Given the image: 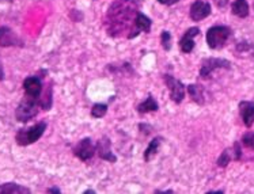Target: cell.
<instances>
[{
    "label": "cell",
    "mask_w": 254,
    "mask_h": 194,
    "mask_svg": "<svg viewBox=\"0 0 254 194\" xmlns=\"http://www.w3.org/2000/svg\"><path fill=\"white\" fill-rule=\"evenodd\" d=\"M47 128H48V124L45 121H41V122H37L33 126H30V128L19 129L16 136H15V141H16L18 146L22 147L34 144L37 140L41 139L42 134L47 131Z\"/></svg>",
    "instance_id": "6da1fadb"
},
{
    "label": "cell",
    "mask_w": 254,
    "mask_h": 194,
    "mask_svg": "<svg viewBox=\"0 0 254 194\" xmlns=\"http://www.w3.org/2000/svg\"><path fill=\"white\" fill-rule=\"evenodd\" d=\"M231 37V29L228 26H213V28L208 29L206 31V44L211 49H222L228 38Z\"/></svg>",
    "instance_id": "7a4b0ae2"
},
{
    "label": "cell",
    "mask_w": 254,
    "mask_h": 194,
    "mask_svg": "<svg viewBox=\"0 0 254 194\" xmlns=\"http://www.w3.org/2000/svg\"><path fill=\"white\" fill-rule=\"evenodd\" d=\"M38 109H40V102L25 95L15 110V117L19 122H28L38 114Z\"/></svg>",
    "instance_id": "3957f363"
},
{
    "label": "cell",
    "mask_w": 254,
    "mask_h": 194,
    "mask_svg": "<svg viewBox=\"0 0 254 194\" xmlns=\"http://www.w3.org/2000/svg\"><path fill=\"white\" fill-rule=\"evenodd\" d=\"M230 70L231 68V62L224 59H216V57H209V59H204L201 61V68H200V76L203 79H208L212 75L213 71L216 70Z\"/></svg>",
    "instance_id": "277c9868"
},
{
    "label": "cell",
    "mask_w": 254,
    "mask_h": 194,
    "mask_svg": "<svg viewBox=\"0 0 254 194\" xmlns=\"http://www.w3.org/2000/svg\"><path fill=\"white\" fill-rule=\"evenodd\" d=\"M163 79H165V83L169 89V92H170V99L174 104H181L185 98V86H184V83L178 79L172 76V75H167V74L163 76Z\"/></svg>",
    "instance_id": "5b68a950"
},
{
    "label": "cell",
    "mask_w": 254,
    "mask_h": 194,
    "mask_svg": "<svg viewBox=\"0 0 254 194\" xmlns=\"http://www.w3.org/2000/svg\"><path fill=\"white\" fill-rule=\"evenodd\" d=\"M72 152L76 158L82 160V162H89L94 158V155L96 152V146L93 143V140L90 137L80 140L74 148H72Z\"/></svg>",
    "instance_id": "8992f818"
},
{
    "label": "cell",
    "mask_w": 254,
    "mask_h": 194,
    "mask_svg": "<svg viewBox=\"0 0 254 194\" xmlns=\"http://www.w3.org/2000/svg\"><path fill=\"white\" fill-rule=\"evenodd\" d=\"M23 90L25 95L32 99L41 102L42 94V80L40 76H29L23 80ZM41 107V106H40Z\"/></svg>",
    "instance_id": "52a82bcc"
},
{
    "label": "cell",
    "mask_w": 254,
    "mask_h": 194,
    "mask_svg": "<svg viewBox=\"0 0 254 194\" xmlns=\"http://www.w3.org/2000/svg\"><path fill=\"white\" fill-rule=\"evenodd\" d=\"M212 13V7L206 0H194L190 6L189 16L194 22H200L208 18Z\"/></svg>",
    "instance_id": "ba28073f"
},
{
    "label": "cell",
    "mask_w": 254,
    "mask_h": 194,
    "mask_svg": "<svg viewBox=\"0 0 254 194\" xmlns=\"http://www.w3.org/2000/svg\"><path fill=\"white\" fill-rule=\"evenodd\" d=\"M0 46H23V41L18 37L13 29L7 28V26H1L0 28Z\"/></svg>",
    "instance_id": "9c48e42d"
},
{
    "label": "cell",
    "mask_w": 254,
    "mask_h": 194,
    "mask_svg": "<svg viewBox=\"0 0 254 194\" xmlns=\"http://www.w3.org/2000/svg\"><path fill=\"white\" fill-rule=\"evenodd\" d=\"M151 25L152 21L145 16L143 13H139L135 16V22H133V29L131 30L132 34H129V38H133L138 34H140V31H144V33H150L151 31Z\"/></svg>",
    "instance_id": "30bf717a"
},
{
    "label": "cell",
    "mask_w": 254,
    "mask_h": 194,
    "mask_svg": "<svg viewBox=\"0 0 254 194\" xmlns=\"http://www.w3.org/2000/svg\"><path fill=\"white\" fill-rule=\"evenodd\" d=\"M200 33L199 28H190L186 30L182 38L179 40V49L182 53H190L194 49V37H197Z\"/></svg>",
    "instance_id": "8fae6325"
},
{
    "label": "cell",
    "mask_w": 254,
    "mask_h": 194,
    "mask_svg": "<svg viewBox=\"0 0 254 194\" xmlns=\"http://www.w3.org/2000/svg\"><path fill=\"white\" fill-rule=\"evenodd\" d=\"M110 139L109 137H102L96 143V152H98V156L102 160H106V162H110V163H114L117 160L116 155H113L111 149H110Z\"/></svg>",
    "instance_id": "7c38bea8"
},
{
    "label": "cell",
    "mask_w": 254,
    "mask_h": 194,
    "mask_svg": "<svg viewBox=\"0 0 254 194\" xmlns=\"http://www.w3.org/2000/svg\"><path fill=\"white\" fill-rule=\"evenodd\" d=\"M239 113L245 126L252 128L254 125V102L242 101L239 104Z\"/></svg>",
    "instance_id": "4fadbf2b"
},
{
    "label": "cell",
    "mask_w": 254,
    "mask_h": 194,
    "mask_svg": "<svg viewBox=\"0 0 254 194\" xmlns=\"http://www.w3.org/2000/svg\"><path fill=\"white\" fill-rule=\"evenodd\" d=\"M188 92H189L193 102H196L197 104H206V90L203 89V86H200V84H189L188 86Z\"/></svg>",
    "instance_id": "5bb4252c"
},
{
    "label": "cell",
    "mask_w": 254,
    "mask_h": 194,
    "mask_svg": "<svg viewBox=\"0 0 254 194\" xmlns=\"http://www.w3.org/2000/svg\"><path fill=\"white\" fill-rule=\"evenodd\" d=\"M26 193H32V190L29 187L22 186V185H18V183H3L0 185V194H26Z\"/></svg>",
    "instance_id": "9a60e30c"
},
{
    "label": "cell",
    "mask_w": 254,
    "mask_h": 194,
    "mask_svg": "<svg viewBox=\"0 0 254 194\" xmlns=\"http://www.w3.org/2000/svg\"><path fill=\"white\" fill-rule=\"evenodd\" d=\"M159 109V104L158 102L155 101V98L152 97V95H148V98L143 101L142 104H138V107H136V110L140 114H145V113H151V111H158Z\"/></svg>",
    "instance_id": "2e32d148"
},
{
    "label": "cell",
    "mask_w": 254,
    "mask_h": 194,
    "mask_svg": "<svg viewBox=\"0 0 254 194\" xmlns=\"http://www.w3.org/2000/svg\"><path fill=\"white\" fill-rule=\"evenodd\" d=\"M231 11L234 15L239 18H246L249 15V4L246 0H235L231 4Z\"/></svg>",
    "instance_id": "e0dca14e"
},
{
    "label": "cell",
    "mask_w": 254,
    "mask_h": 194,
    "mask_svg": "<svg viewBox=\"0 0 254 194\" xmlns=\"http://www.w3.org/2000/svg\"><path fill=\"white\" fill-rule=\"evenodd\" d=\"M160 143H162V139H160V137H155V139L152 140L151 143L148 144V147H147V149H145L144 152L145 162H150V160L157 155V152L159 151V147H160Z\"/></svg>",
    "instance_id": "ac0fdd59"
},
{
    "label": "cell",
    "mask_w": 254,
    "mask_h": 194,
    "mask_svg": "<svg viewBox=\"0 0 254 194\" xmlns=\"http://www.w3.org/2000/svg\"><path fill=\"white\" fill-rule=\"evenodd\" d=\"M108 113V106L103 104H95L91 107V116L94 118H102Z\"/></svg>",
    "instance_id": "d6986e66"
},
{
    "label": "cell",
    "mask_w": 254,
    "mask_h": 194,
    "mask_svg": "<svg viewBox=\"0 0 254 194\" xmlns=\"http://www.w3.org/2000/svg\"><path fill=\"white\" fill-rule=\"evenodd\" d=\"M160 42H162V46L165 50H170L172 49V34L169 33V31H166L163 30L162 31V34H160Z\"/></svg>",
    "instance_id": "ffe728a7"
},
{
    "label": "cell",
    "mask_w": 254,
    "mask_h": 194,
    "mask_svg": "<svg viewBox=\"0 0 254 194\" xmlns=\"http://www.w3.org/2000/svg\"><path fill=\"white\" fill-rule=\"evenodd\" d=\"M230 160H231V151L227 148L224 149L222 155L219 156V159H218V166L219 167H226L228 163H230Z\"/></svg>",
    "instance_id": "44dd1931"
},
{
    "label": "cell",
    "mask_w": 254,
    "mask_h": 194,
    "mask_svg": "<svg viewBox=\"0 0 254 194\" xmlns=\"http://www.w3.org/2000/svg\"><path fill=\"white\" fill-rule=\"evenodd\" d=\"M242 144L246 148L254 149V132L245 133L243 137H242Z\"/></svg>",
    "instance_id": "7402d4cb"
},
{
    "label": "cell",
    "mask_w": 254,
    "mask_h": 194,
    "mask_svg": "<svg viewBox=\"0 0 254 194\" xmlns=\"http://www.w3.org/2000/svg\"><path fill=\"white\" fill-rule=\"evenodd\" d=\"M240 155H242V152H240L239 143H235V144H234V159L239 160Z\"/></svg>",
    "instance_id": "603a6c76"
},
{
    "label": "cell",
    "mask_w": 254,
    "mask_h": 194,
    "mask_svg": "<svg viewBox=\"0 0 254 194\" xmlns=\"http://www.w3.org/2000/svg\"><path fill=\"white\" fill-rule=\"evenodd\" d=\"M160 4H163V6H174V4H177L179 0H158Z\"/></svg>",
    "instance_id": "cb8c5ba5"
},
{
    "label": "cell",
    "mask_w": 254,
    "mask_h": 194,
    "mask_svg": "<svg viewBox=\"0 0 254 194\" xmlns=\"http://www.w3.org/2000/svg\"><path fill=\"white\" fill-rule=\"evenodd\" d=\"M1 80H4V70H3V65H1V62H0V82Z\"/></svg>",
    "instance_id": "d4e9b609"
},
{
    "label": "cell",
    "mask_w": 254,
    "mask_h": 194,
    "mask_svg": "<svg viewBox=\"0 0 254 194\" xmlns=\"http://www.w3.org/2000/svg\"><path fill=\"white\" fill-rule=\"evenodd\" d=\"M48 193H60V189H57V187H50L48 189Z\"/></svg>",
    "instance_id": "484cf974"
}]
</instances>
